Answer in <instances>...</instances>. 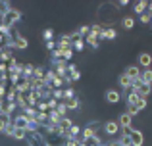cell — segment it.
I'll return each instance as SVG.
<instances>
[{"instance_id":"obj_41","label":"cell","mask_w":152,"mask_h":146,"mask_svg":"<svg viewBox=\"0 0 152 146\" xmlns=\"http://www.w3.org/2000/svg\"><path fill=\"white\" fill-rule=\"evenodd\" d=\"M52 60H64V50L56 48L54 52H52Z\"/></svg>"},{"instance_id":"obj_50","label":"cell","mask_w":152,"mask_h":146,"mask_svg":"<svg viewBox=\"0 0 152 146\" xmlns=\"http://www.w3.org/2000/svg\"><path fill=\"white\" fill-rule=\"evenodd\" d=\"M79 146H89V144H87V142H79Z\"/></svg>"},{"instance_id":"obj_11","label":"cell","mask_w":152,"mask_h":146,"mask_svg":"<svg viewBox=\"0 0 152 146\" xmlns=\"http://www.w3.org/2000/svg\"><path fill=\"white\" fill-rule=\"evenodd\" d=\"M58 48H60V50H69V48H73L69 35H62V37L58 38Z\"/></svg>"},{"instance_id":"obj_7","label":"cell","mask_w":152,"mask_h":146,"mask_svg":"<svg viewBox=\"0 0 152 146\" xmlns=\"http://www.w3.org/2000/svg\"><path fill=\"white\" fill-rule=\"evenodd\" d=\"M118 123H119V127L121 129H131V123H133V117L129 115V113H119L118 115Z\"/></svg>"},{"instance_id":"obj_5","label":"cell","mask_w":152,"mask_h":146,"mask_svg":"<svg viewBox=\"0 0 152 146\" xmlns=\"http://www.w3.org/2000/svg\"><path fill=\"white\" fill-rule=\"evenodd\" d=\"M12 121H14V125L18 129H23V131H27V125H29V119H27L23 113H15L14 117H12Z\"/></svg>"},{"instance_id":"obj_45","label":"cell","mask_w":152,"mask_h":146,"mask_svg":"<svg viewBox=\"0 0 152 146\" xmlns=\"http://www.w3.org/2000/svg\"><path fill=\"white\" fill-rule=\"evenodd\" d=\"M6 92H8V85H2V83H0V96L6 98Z\"/></svg>"},{"instance_id":"obj_19","label":"cell","mask_w":152,"mask_h":146,"mask_svg":"<svg viewBox=\"0 0 152 146\" xmlns=\"http://www.w3.org/2000/svg\"><path fill=\"white\" fill-rule=\"evenodd\" d=\"M98 42H100V41H98V37H96V35H93V33H89V35L85 37V44H91L94 50L98 48Z\"/></svg>"},{"instance_id":"obj_44","label":"cell","mask_w":152,"mask_h":146,"mask_svg":"<svg viewBox=\"0 0 152 146\" xmlns=\"http://www.w3.org/2000/svg\"><path fill=\"white\" fill-rule=\"evenodd\" d=\"M46 48H48V50H52V52H54V50L58 48V42H54V41H48V42H46Z\"/></svg>"},{"instance_id":"obj_10","label":"cell","mask_w":152,"mask_h":146,"mask_svg":"<svg viewBox=\"0 0 152 146\" xmlns=\"http://www.w3.org/2000/svg\"><path fill=\"white\" fill-rule=\"evenodd\" d=\"M67 77L71 81H79L81 79V71H79V68L75 64H67Z\"/></svg>"},{"instance_id":"obj_35","label":"cell","mask_w":152,"mask_h":146,"mask_svg":"<svg viewBox=\"0 0 152 146\" xmlns=\"http://www.w3.org/2000/svg\"><path fill=\"white\" fill-rule=\"evenodd\" d=\"M14 133H15V125H14V121H10V123H8V127H6V131H4V135L6 137H14Z\"/></svg>"},{"instance_id":"obj_37","label":"cell","mask_w":152,"mask_h":146,"mask_svg":"<svg viewBox=\"0 0 152 146\" xmlns=\"http://www.w3.org/2000/svg\"><path fill=\"white\" fill-rule=\"evenodd\" d=\"M77 33H79V35H81V37H83V38H85V37H87V35H89V33H91V25H81V27H79V29H77Z\"/></svg>"},{"instance_id":"obj_43","label":"cell","mask_w":152,"mask_h":146,"mask_svg":"<svg viewBox=\"0 0 152 146\" xmlns=\"http://www.w3.org/2000/svg\"><path fill=\"white\" fill-rule=\"evenodd\" d=\"M115 8H127L129 6V0H119V2H114Z\"/></svg>"},{"instance_id":"obj_31","label":"cell","mask_w":152,"mask_h":146,"mask_svg":"<svg viewBox=\"0 0 152 146\" xmlns=\"http://www.w3.org/2000/svg\"><path fill=\"white\" fill-rule=\"evenodd\" d=\"M71 125H73V119H69V117H64V119H62V123H60V127H62L64 131H69V129H71Z\"/></svg>"},{"instance_id":"obj_13","label":"cell","mask_w":152,"mask_h":146,"mask_svg":"<svg viewBox=\"0 0 152 146\" xmlns=\"http://www.w3.org/2000/svg\"><path fill=\"white\" fill-rule=\"evenodd\" d=\"M93 137H96V129L93 127H85L81 131V142H87V140H91Z\"/></svg>"},{"instance_id":"obj_3","label":"cell","mask_w":152,"mask_h":146,"mask_svg":"<svg viewBox=\"0 0 152 146\" xmlns=\"http://www.w3.org/2000/svg\"><path fill=\"white\" fill-rule=\"evenodd\" d=\"M137 62H139V68H142V69H150V65H152V56L148 52H141L137 56Z\"/></svg>"},{"instance_id":"obj_4","label":"cell","mask_w":152,"mask_h":146,"mask_svg":"<svg viewBox=\"0 0 152 146\" xmlns=\"http://www.w3.org/2000/svg\"><path fill=\"white\" fill-rule=\"evenodd\" d=\"M118 85H119V89H123V90L129 92V90L133 89V79H131L129 75L121 73V75H119V79H118Z\"/></svg>"},{"instance_id":"obj_6","label":"cell","mask_w":152,"mask_h":146,"mask_svg":"<svg viewBox=\"0 0 152 146\" xmlns=\"http://www.w3.org/2000/svg\"><path fill=\"white\" fill-rule=\"evenodd\" d=\"M142 144H145V135H142V131L131 129V146H142Z\"/></svg>"},{"instance_id":"obj_53","label":"cell","mask_w":152,"mask_h":146,"mask_svg":"<svg viewBox=\"0 0 152 146\" xmlns=\"http://www.w3.org/2000/svg\"><path fill=\"white\" fill-rule=\"evenodd\" d=\"M89 146H96V144H89Z\"/></svg>"},{"instance_id":"obj_27","label":"cell","mask_w":152,"mask_h":146,"mask_svg":"<svg viewBox=\"0 0 152 146\" xmlns=\"http://www.w3.org/2000/svg\"><path fill=\"white\" fill-rule=\"evenodd\" d=\"M71 98H75V89L73 86H66V89H64V102L71 100Z\"/></svg>"},{"instance_id":"obj_38","label":"cell","mask_w":152,"mask_h":146,"mask_svg":"<svg viewBox=\"0 0 152 146\" xmlns=\"http://www.w3.org/2000/svg\"><path fill=\"white\" fill-rule=\"evenodd\" d=\"M42 38H45V42L52 41V38H54V31H52V29H45V31H42Z\"/></svg>"},{"instance_id":"obj_49","label":"cell","mask_w":152,"mask_h":146,"mask_svg":"<svg viewBox=\"0 0 152 146\" xmlns=\"http://www.w3.org/2000/svg\"><path fill=\"white\" fill-rule=\"evenodd\" d=\"M108 146H118V142H115V140L114 142H108Z\"/></svg>"},{"instance_id":"obj_52","label":"cell","mask_w":152,"mask_h":146,"mask_svg":"<svg viewBox=\"0 0 152 146\" xmlns=\"http://www.w3.org/2000/svg\"><path fill=\"white\" fill-rule=\"evenodd\" d=\"M100 146H108V144H106V142H102V144H100Z\"/></svg>"},{"instance_id":"obj_32","label":"cell","mask_w":152,"mask_h":146,"mask_svg":"<svg viewBox=\"0 0 152 146\" xmlns=\"http://www.w3.org/2000/svg\"><path fill=\"white\" fill-rule=\"evenodd\" d=\"M56 112H58L62 117H67V115H66V113H67V106H66V102H58V108H56Z\"/></svg>"},{"instance_id":"obj_47","label":"cell","mask_w":152,"mask_h":146,"mask_svg":"<svg viewBox=\"0 0 152 146\" xmlns=\"http://www.w3.org/2000/svg\"><path fill=\"white\" fill-rule=\"evenodd\" d=\"M64 146H79V142H77V140H66Z\"/></svg>"},{"instance_id":"obj_25","label":"cell","mask_w":152,"mask_h":146,"mask_svg":"<svg viewBox=\"0 0 152 146\" xmlns=\"http://www.w3.org/2000/svg\"><path fill=\"white\" fill-rule=\"evenodd\" d=\"M66 106H67V110H79L81 108V102L75 96V98H71V100H66Z\"/></svg>"},{"instance_id":"obj_23","label":"cell","mask_w":152,"mask_h":146,"mask_svg":"<svg viewBox=\"0 0 152 146\" xmlns=\"http://www.w3.org/2000/svg\"><path fill=\"white\" fill-rule=\"evenodd\" d=\"M14 58V50H8V48H4V52L0 54V62L2 64H8V62Z\"/></svg>"},{"instance_id":"obj_16","label":"cell","mask_w":152,"mask_h":146,"mask_svg":"<svg viewBox=\"0 0 152 146\" xmlns=\"http://www.w3.org/2000/svg\"><path fill=\"white\" fill-rule=\"evenodd\" d=\"M133 8H135V14L142 15V14L146 12V8H148V2H145V0H139V2L133 4Z\"/></svg>"},{"instance_id":"obj_1","label":"cell","mask_w":152,"mask_h":146,"mask_svg":"<svg viewBox=\"0 0 152 146\" xmlns=\"http://www.w3.org/2000/svg\"><path fill=\"white\" fill-rule=\"evenodd\" d=\"M19 19H21V12L15 10V8H10V12H8V14L4 15L2 19H0V21H2L6 27H10V29H12V27H14L15 23L19 21Z\"/></svg>"},{"instance_id":"obj_36","label":"cell","mask_w":152,"mask_h":146,"mask_svg":"<svg viewBox=\"0 0 152 146\" xmlns=\"http://www.w3.org/2000/svg\"><path fill=\"white\" fill-rule=\"evenodd\" d=\"M50 86H52V89H64V79L62 77H56L54 81L50 83Z\"/></svg>"},{"instance_id":"obj_20","label":"cell","mask_w":152,"mask_h":146,"mask_svg":"<svg viewBox=\"0 0 152 146\" xmlns=\"http://www.w3.org/2000/svg\"><path fill=\"white\" fill-rule=\"evenodd\" d=\"M33 73H35V65L33 64H23V75H21V77L33 79Z\"/></svg>"},{"instance_id":"obj_24","label":"cell","mask_w":152,"mask_h":146,"mask_svg":"<svg viewBox=\"0 0 152 146\" xmlns=\"http://www.w3.org/2000/svg\"><path fill=\"white\" fill-rule=\"evenodd\" d=\"M56 77H58V75H56L54 69H46V73H45V77H42V81H45V85H50V83L54 81Z\"/></svg>"},{"instance_id":"obj_28","label":"cell","mask_w":152,"mask_h":146,"mask_svg":"<svg viewBox=\"0 0 152 146\" xmlns=\"http://www.w3.org/2000/svg\"><path fill=\"white\" fill-rule=\"evenodd\" d=\"M12 139H14V140H25L27 139V131L15 127V133H14V137H12Z\"/></svg>"},{"instance_id":"obj_18","label":"cell","mask_w":152,"mask_h":146,"mask_svg":"<svg viewBox=\"0 0 152 146\" xmlns=\"http://www.w3.org/2000/svg\"><path fill=\"white\" fill-rule=\"evenodd\" d=\"M104 29H106V27H104L102 23H93V25H91V33H93V35H96V37H98V41H100V37H102Z\"/></svg>"},{"instance_id":"obj_42","label":"cell","mask_w":152,"mask_h":146,"mask_svg":"<svg viewBox=\"0 0 152 146\" xmlns=\"http://www.w3.org/2000/svg\"><path fill=\"white\" fill-rule=\"evenodd\" d=\"M73 58V48H69V50H64V60H71Z\"/></svg>"},{"instance_id":"obj_12","label":"cell","mask_w":152,"mask_h":146,"mask_svg":"<svg viewBox=\"0 0 152 146\" xmlns=\"http://www.w3.org/2000/svg\"><path fill=\"white\" fill-rule=\"evenodd\" d=\"M141 71H142V69L139 68V65H127L123 73H125V75H129L131 79H139V77H141Z\"/></svg>"},{"instance_id":"obj_29","label":"cell","mask_w":152,"mask_h":146,"mask_svg":"<svg viewBox=\"0 0 152 146\" xmlns=\"http://www.w3.org/2000/svg\"><path fill=\"white\" fill-rule=\"evenodd\" d=\"M121 27L123 29H133L135 27V19L133 17H123L121 19Z\"/></svg>"},{"instance_id":"obj_21","label":"cell","mask_w":152,"mask_h":146,"mask_svg":"<svg viewBox=\"0 0 152 146\" xmlns=\"http://www.w3.org/2000/svg\"><path fill=\"white\" fill-rule=\"evenodd\" d=\"M141 81L145 85H152V69H142L141 71Z\"/></svg>"},{"instance_id":"obj_14","label":"cell","mask_w":152,"mask_h":146,"mask_svg":"<svg viewBox=\"0 0 152 146\" xmlns=\"http://www.w3.org/2000/svg\"><path fill=\"white\" fill-rule=\"evenodd\" d=\"M115 37H118V31H115L114 27H106L104 33H102V37H100V41H114Z\"/></svg>"},{"instance_id":"obj_40","label":"cell","mask_w":152,"mask_h":146,"mask_svg":"<svg viewBox=\"0 0 152 146\" xmlns=\"http://www.w3.org/2000/svg\"><path fill=\"white\" fill-rule=\"evenodd\" d=\"M139 17H141V23H150L152 21V14L150 12H145V14L139 15Z\"/></svg>"},{"instance_id":"obj_22","label":"cell","mask_w":152,"mask_h":146,"mask_svg":"<svg viewBox=\"0 0 152 146\" xmlns=\"http://www.w3.org/2000/svg\"><path fill=\"white\" fill-rule=\"evenodd\" d=\"M10 121H12L10 115H6V113H2V115H0V135L6 131V127H8V123H10Z\"/></svg>"},{"instance_id":"obj_2","label":"cell","mask_w":152,"mask_h":146,"mask_svg":"<svg viewBox=\"0 0 152 146\" xmlns=\"http://www.w3.org/2000/svg\"><path fill=\"white\" fill-rule=\"evenodd\" d=\"M102 129H104V133H106L108 137H115V135H119V131H121L118 119L115 121H106V123L102 125Z\"/></svg>"},{"instance_id":"obj_39","label":"cell","mask_w":152,"mask_h":146,"mask_svg":"<svg viewBox=\"0 0 152 146\" xmlns=\"http://www.w3.org/2000/svg\"><path fill=\"white\" fill-rule=\"evenodd\" d=\"M45 73H46V69H45V68H35L33 77H35V79H42V77H45Z\"/></svg>"},{"instance_id":"obj_34","label":"cell","mask_w":152,"mask_h":146,"mask_svg":"<svg viewBox=\"0 0 152 146\" xmlns=\"http://www.w3.org/2000/svg\"><path fill=\"white\" fill-rule=\"evenodd\" d=\"M83 48H85V38H79L73 42V52H81Z\"/></svg>"},{"instance_id":"obj_48","label":"cell","mask_w":152,"mask_h":146,"mask_svg":"<svg viewBox=\"0 0 152 146\" xmlns=\"http://www.w3.org/2000/svg\"><path fill=\"white\" fill-rule=\"evenodd\" d=\"M98 125H100V123H98L96 119H93V121H89V125H87V127H93V129H96Z\"/></svg>"},{"instance_id":"obj_46","label":"cell","mask_w":152,"mask_h":146,"mask_svg":"<svg viewBox=\"0 0 152 146\" xmlns=\"http://www.w3.org/2000/svg\"><path fill=\"white\" fill-rule=\"evenodd\" d=\"M137 108H139V110H145V108H146V98H141V100H139Z\"/></svg>"},{"instance_id":"obj_17","label":"cell","mask_w":152,"mask_h":146,"mask_svg":"<svg viewBox=\"0 0 152 146\" xmlns=\"http://www.w3.org/2000/svg\"><path fill=\"white\" fill-rule=\"evenodd\" d=\"M127 104H131V106H137L139 104V100H141V96H139L137 92H135V90H129V92H127Z\"/></svg>"},{"instance_id":"obj_51","label":"cell","mask_w":152,"mask_h":146,"mask_svg":"<svg viewBox=\"0 0 152 146\" xmlns=\"http://www.w3.org/2000/svg\"><path fill=\"white\" fill-rule=\"evenodd\" d=\"M4 52V46H0V54H2Z\"/></svg>"},{"instance_id":"obj_15","label":"cell","mask_w":152,"mask_h":146,"mask_svg":"<svg viewBox=\"0 0 152 146\" xmlns=\"http://www.w3.org/2000/svg\"><path fill=\"white\" fill-rule=\"evenodd\" d=\"M15 110H18V104H15V102H6V104H4V108H2V112L6 113V115H10V117H14L15 115Z\"/></svg>"},{"instance_id":"obj_54","label":"cell","mask_w":152,"mask_h":146,"mask_svg":"<svg viewBox=\"0 0 152 146\" xmlns=\"http://www.w3.org/2000/svg\"><path fill=\"white\" fill-rule=\"evenodd\" d=\"M118 146H119V144H118Z\"/></svg>"},{"instance_id":"obj_26","label":"cell","mask_w":152,"mask_h":146,"mask_svg":"<svg viewBox=\"0 0 152 146\" xmlns=\"http://www.w3.org/2000/svg\"><path fill=\"white\" fill-rule=\"evenodd\" d=\"M37 112H42V113H50V108H48V102H45V100H39L37 102Z\"/></svg>"},{"instance_id":"obj_33","label":"cell","mask_w":152,"mask_h":146,"mask_svg":"<svg viewBox=\"0 0 152 146\" xmlns=\"http://www.w3.org/2000/svg\"><path fill=\"white\" fill-rule=\"evenodd\" d=\"M139 112H141V110H139L137 106H131V104H127V106H125V113H129L131 117H135Z\"/></svg>"},{"instance_id":"obj_30","label":"cell","mask_w":152,"mask_h":146,"mask_svg":"<svg viewBox=\"0 0 152 146\" xmlns=\"http://www.w3.org/2000/svg\"><path fill=\"white\" fill-rule=\"evenodd\" d=\"M137 94H139L141 98H148V94H150V85H142L141 89L137 90Z\"/></svg>"},{"instance_id":"obj_9","label":"cell","mask_w":152,"mask_h":146,"mask_svg":"<svg viewBox=\"0 0 152 146\" xmlns=\"http://www.w3.org/2000/svg\"><path fill=\"white\" fill-rule=\"evenodd\" d=\"M14 35H15V48L18 50H25L27 46H29V41H27L21 33H18V31H14Z\"/></svg>"},{"instance_id":"obj_8","label":"cell","mask_w":152,"mask_h":146,"mask_svg":"<svg viewBox=\"0 0 152 146\" xmlns=\"http://www.w3.org/2000/svg\"><path fill=\"white\" fill-rule=\"evenodd\" d=\"M106 100L110 102V104H118V102L121 100V92H119L118 89H108L106 90Z\"/></svg>"}]
</instances>
